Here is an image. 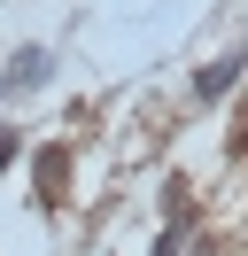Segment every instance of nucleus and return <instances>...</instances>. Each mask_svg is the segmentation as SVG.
<instances>
[{
  "instance_id": "obj_1",
  "label": "nucleus",
  "mask_w": 248,
  "mask_h": 256,
  "mask_svg": "<svg viewBox=\"0 0 248 256\" xmlns=\"http://www.w3.org/2000/svg\"><path fill=\"white\" fill-rule=\"evenodd\" d=\"M70 171H78V163H70V140H46L39 156H31V178H39V202L46 210L70 202Z\"/></svg>"
},
{
  "instance_id": "obj_2",
  "label": "nucleus",
  "mask_w": 248,
  "mask_h": 256,
  "mask_svg": "<svg viewBox=\"0 0 248 256\" xmlns=\"http://www.w3.org/2000/svg\"><path fill=\"white\" fill-rule=\"evenodd\" d=\"M240 78H248V54H240V47H225V54H210V62L194 70V109H210V101H225V94H232V86H240Z\"/></svg>"
},
{
  "instance_id": "obj_3",
  "label": "nucleus",
  "mask_w": 248,
  "mask_h": 256,
  "mask_svg": "<svg viewBox=\"0 0 248 256\" xmlns=\"http://www.w3.org/2000/svg\"><path fill=\"white\" fill-rule=\"evenodd\" d=\"M46 78H54V54L46 47H16L8 62H0V94H39Z\"/></svg>"
},
{
  "instance_id": "obj_4",
  "label": "nucleus",
  "mask_w": 248,
  "mask_h": 256,
  "mask_svg": "<svg viewBox=\"0 0 248 256\" xmlns=\"http://www.w3.org/2000/svg\"><path fill=\"white\" fill-rule=\"evenodd\" d=\"M8 163H24V132H16V124H0V171H8Z\"/></svg>"
},
{
  "instance_id": "obj_5",
  "label": "nucleus",
  "mask_w": 248,
  "mask_h": 256,
  "mask_svg": "<svg viewBox=\"0 0 248 256\" xmlns=\"http://www.w3.org/2000/svg\"><path fill=\"white\" fill-rule=\"evenodd\" d=\"M210 256H248V248H210Z\"/></svg>"
}]
</instances>
